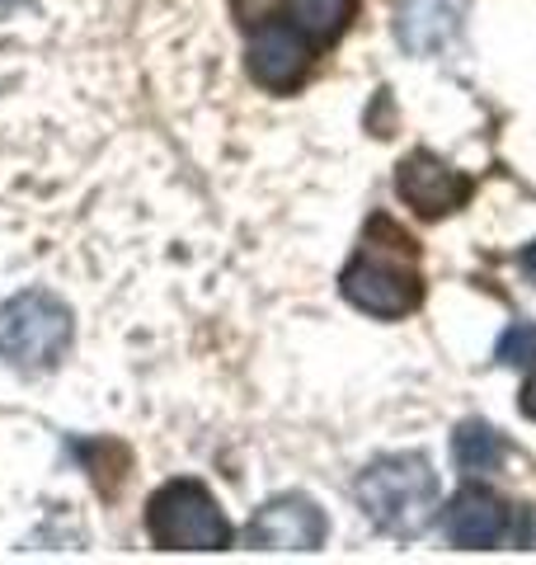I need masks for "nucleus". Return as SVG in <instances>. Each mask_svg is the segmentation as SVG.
Listing matches in <instances>:
<instances>
[{"label":"nucleus","instance_id":"39448f33","mask_svg":"<svg viewBox=\"0 0 536 565\" xmlns=\"http://www.w3.org/2000/svg\"><path fill=\"white\" fill-rule=\"evenodd\" d=\"M330 523L320 514V504L307 494H278L268 500L245 527V542L255 552H315L325 542Z\"/></svg>","mask_w":536,"mask_h":565},{"label":"nucleus","instance_id":"2eb2a0df","mask_svg":"<svg viewBox=\"0 0 536 565\" xmlns=\"http://www.w3.org/2000/svg\"><path fill=\"white\" fill-rule=\"evenodd\" d=\"M20 6H24V0H0V20H10V14L20 10Z\"/></svg>","mask_w":536,"mask_h":565},{"label":"nucleus","instance_id":"4468645a","mask_svg":"<svg viewBox=\"0 0 536 565\" xmlns=\"http://www.w3.org/2000/svg\"><path fill=\"white\" fill-rule=\"evenodd\" d=\"M517 264H523V274H527V278H536V241L527 245L523 255H517Z\"/></svg>","mask_w":536,"mask_h":565},{"label":"nucleus","instance_id":"9b49d317","mask_svg":"<svg viewBox=\"0 0 536 565\" xmlns=\"http://www.w3.org/2000/svg\"><path fill=\"white\" fill-rule=\"evenodd\" d=\"M452 452H457V462L467 467V471H494L499 462H504V444H499V434L490 429V424H461L457 438H452Z\"/></svg>","mask_w":536,"mask_h":565},{"label":"nucleus","instance_id":"423d86ee","mask_svg":"<svg viewBox=\"0 0 536 565\" xmlns=\"http://www.w3.org/2000/svg\"><path fill=\"white\" fill-rule=\"evenodd\" d=\"M245 66L264 90H297L311 71V39L292 24H259L249 33V47H245Z\"/></svg>","mask_w":536,"mask_h":565},{"label":"nucleus","instance_id":"0eeeda50","mask_svg":"<svg viewBox=\"0 0 536 565\" xmlns=\"http://www.w3.org/2000/svg\"><path fill=\"white\" fill-rule=\"evenodd\" d=\"M396 189H400V199L419 212V217H447V212H457L461 203L471 199V180L457 166L438 161L433 151L405 156L400 174H396Z\"/></svg>","mask_w":536,"mask_h":565},{"label":"nucleus","instance_id":"20e7f679","mask_svg":"<svg viewBox=\"0 0 536 565\" xmlns=\"http://www.w3.org/2000/svg\"><path fill=\"white\" fill-rule=\"evenodd\" d=\"M147 533L165 552H222L231 546V523L203 481H170L151 494Z\"/></svg>","mask_w":536,"mask_h":565},{"label":"nucleus","instance_id":"f8f14e48","mask_svg":"<svg viewBox=\"0 0 536 565\" xmlns=\"http://www.w3.org/2000/svg\"><path fill=\"white\" fill-rule=\"evenodd\" d=\"M494 359L508 363V367L532 363V359H536V326H532V321L508 326L504 334H499V344H494Z\"/></svg>","mask_w":536,"mask_h":565},{"label":"nucleus","instance_id":"9d476101","mask_svg":"<svg viewBox=\"0 0 536 565\" xmlns=\"http://www.w3.org/2000/svg\"><path fill=\"white\" fill-rule=\"evenodd\" d=\"M353 10H357V0H282L288 24L307 33L311 43H334L349 29Z\"/></svg>","mask_w":536,"mask_h":565},{"label":"nucleus","instance_id":"7ed1b4c3","mask_svg":"<svg viewBox=\"0 0 536 565\" xmlns=\"http://www.w3.org/2000/svg\"><path fill=\"white\" fill-rule=\"evenodd\" d=\"M71 311L62 297L43 288L14 292L10 302H0V359L20 373H43L71 349Z\"/></svg>","mask_w":536,"mask_h":565},{"label":"nucleus","instance_id":"f03ea898","mask_svg":"<svg viewBox=\"0 0 536 565\" xmlns=\"http://www.w3.org/2000/svg\"><path fill=\"white\" fill-rule=\"evenodd\" d=\"M382 232H386V245H377V236L367 232L363 250L353 255L339 288H344V297L357 311L377 316V321H400V316H409L424 302V278L415 264V241L396 232L386 217H382Z\"/></svg>","mask_w":536,"mask_h":565},{"label":"nucleus","instance_id":"f257e3e1","mask_svg":"<svg viewBox=\"0 0 536 565\" xmlns=\"http://www.w3.org/2000/svg\"><path fill=\"white\" fill-rule=\"evenodd\" d=\"M357 509L386 537H419L438 519V471L419 452H386L357 476Z\"/></svg>","mask_w":536,"mask_h":565},{"label":"nucleus","instance_id":"1a4fd4ad","mask_svg":"<svg viewBox=\"0 0 536 565\" xmlns=\"http://www.w3.org/2000/svg\"><path fill=\"white\" fill-rule=\"evenodd\" d=\"M457 29H461V0H400L396 10V39L415 57L442 52L457 39Z\"/></svg>","mask_w":536,"mask_h":565},{"label":"nucleus","instance_id":"6e6552de","mask_svg":"<svg viewBox=\"0 0 536 565\" xmlns=\"http://www.w3.org/2000/svg\"><path fill=\"white\" fill-rule=\"evenodd\" d=\"M442 527H447V537H452L457 546L480 552V546H494L499 537L508 533V504L485 486H461L452 494V504H447Z\"/></svg>","mask_w":536,"mask_h":565},{"label":"nucleus","instance_id":"ddd939ff","mask_svg":"<svg viewBox=\"0 0 536 565\" xmlns=\"http://www.w3.org/2000/svg\"><path fill=\"white\" fill-rule=\"evenodd\" d=\"M517 405H523V415H532V419H536V373L527 377V386H523V401H517Z\"/></svg>","mask_w":536,"mask_h":565}]
</instances>
